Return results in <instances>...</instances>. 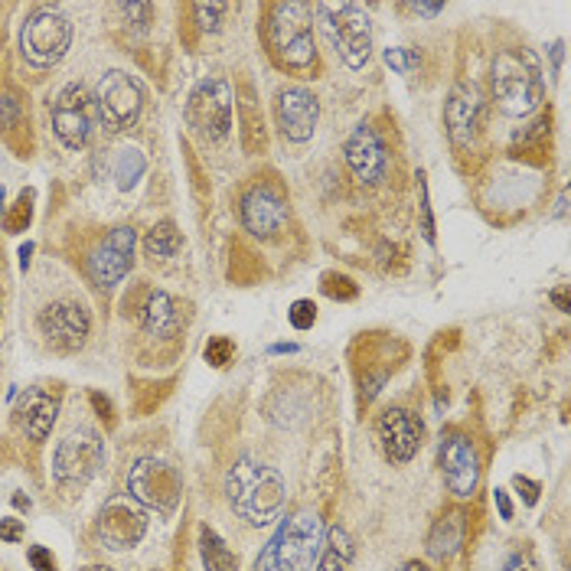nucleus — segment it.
I'll return each mask as SVG.
<instances>
[{"label": "nucleus", "instance_id": "f257e3e1", "mask_svg": "<svg viewBox=\"0 0 571 571\" xmlns=\"http://www.w3.org/2000/svg\"><path fill=\"white\" fill-rule=\"evenodd\" d=\"M225 497L238 520H245L255 529H265L281 516L288 487H284V477L271 464H265L252 454H242L225 470Z\"/></svg>", "mask_w": 571, "mask_h": 571}, {"label": "nucleus", "instance_id": "f03ea898", "mask_svg": "<svg viewBox=\"0 0 571 571\" xmlns=\"http://www.w3.org/2000/svg\"><path fill=\"white\" fill-rule=\"evenodd\" d=\"M490 98L510 118H526L546 102L539 59L526 46H503L490 62Z\"/></svg>", "mask_w": 571, "mask_h": 571}, {"label": "nucleus", "instance_id": "7ed1b4c3", "mask_svg": "<svg viewBox=\"0 0 571 571\" xmlns=\"http://www.w3.org/2000/svg\"><path fill=\"white\" fill-rule=\"evenodd\" d=\"M265 39L275 62L294 75H307L317 69V43H314V7L311 3H271L265 13Z\"/></svg>", "mask_w": 571, "mask_h": 571}, {"label": "nucleus", "instance_id": "20e7f679", "mask_svg": "<svg viewBox=\"0 0 571 571\" xmlns=\"http://www.w3.org/2000/svg\"><path fill=\"white\" fill-rule=\"evenodd\" d=\"M324 533L327 529L314 510L291 513L255 559V571H314L324 549Z\"/></svg>", "mask_w": 571, "mask_h": 571}, {"label": "nucleus", "instance_id": "39448f33", "mask_svg": "<svg viewBox=\"0 0 571 571\" xmlns=\"http://www.w3.org/2000/svg\"><path fill=\"white\" fill-rule=\"evenodd\" d=\"M324 36L347 69H363L373 56V16L363 3H314Z\"/></svg>", "mask_w": 571, "mask_h": 571}, {"label": "nucleus", "instance_id": "423d86ee", "mask_svg": "<svg viewBox=\"0 0 571 571\" xmlns=\"http://www.w3.org/2000/svg\"><path fill=\"white\" fill-rule=\"evenodd\" d=\"M72 46V20L53 7L39 3L26 13L20 26V56L36 69H53Z\"/></svg>", "mask_w": 571, "mask_h": 571}, {"label": "nucleus", "instance_id": "0eeeda50", "mask_svg": "<svg viewBox=\"0 0 571 571\" xmlns=\"http://www.w3.org/2000/svg\"><path fill=\"white\" fill-rule=\"evenodd\" d=\"M105 464V438L95 428H72L53 451V483L59 490H82Z\"/></svg>", "mask_w": 571, "mask_h": 571}, {"label": "nucleus", "instance_id": "6e6552de", "mask_svg": "<svg viewBox=\"0 0 571 571\" xmlns=\"http://www.w3.org/2000/svg\"><path fill=\"white\" fill-rule=\"evenodd\" d=\"M128 497L148 510H158L161 516H171L180 506L184 477L164 457H154V454L138 457L128 470Z\"/></svg>", "mask_w": 571, "mask_h": 571}, {"label": "nucleus", "instance_id": "1a4fd4ad", "mask_svg": "<svg viewBox=\"0 0 571 571\" xmlns=\"http://www.w3.org/2000/svg\"><path fill=\"white\" fill-rule=\"evenodd\" d=\"M187 125L206 144H222L232 135V85L206 75L187 98Z\"/></svg>", "mask_w": 571, "mask_h": 571}, {"label": "nucleus", "instance_id": "9d476101", "mask_svg": "<svg viewBox=\"0 0 571 571\" xmlns=\"http://www.w3.org/2000/svg\"><path fill=\"white\" fill-rule=\"evenodd\" d=\"M238 219L242 229L255 238H281L288 222H291V206H288V193L275 180H255L238 199Z\"/></svg>", "mask_w": 571, "mask_h": 571}, {"label": "nucleus", "instance_id": "9b49d317", "mask_svg": "<svg viewBox=\"0 0 571 571\" xmlns=\"http://www.w3.org/2000/svg\"><path fill=\"white\" fill-rule=\"evenodd\" d=\"M92 98H95L98 121L108 131H128L131 125H138V118L144 112V89H141V82L131 72H121V69L105 72Z\"/></svg>", "mask_w": 571, "mask_h": 571}, {"label": "nucleus", "instance_id": "f8f14e48", "mask_svg": "<svg viewBox=\"0 0 571 571\" xmlns=\"http://www.w3.org/2000/svg\"><path fill=\"white\" fill-rule=\"evenodd\" d=\"M95 121H98L95 98L82 82H69L53 102V131L62 141V148L82 151L95 135Z\"/></svg>", "mask_w": 571, "mask_h": 571}, {"label": "nucleus", "instance_id": "ddd939ff", "mask_svg": "<svg viewBox=\"0 0 571 571\" xmlns=\"http://www.w3.org/2000/svg\"><path fill=\"white\" fill-rule=\"evenodd\" d=\"M95 536L108 552H131L144 543L148 536V513L141 503H135L128 493H118L105 500L98 520H95Z\"/></svg>", "mask_w": 571, "mask_h": 571}, {"label": "nucleus", "instance_id": "4468645a", "mask_svg": "<svg viewBox=\"0 0 571 571\" xmlns=\"http://www.w3.org/2000/svg\"><path fill=\"white\" fill-rule=\"evenodd\" d=\"M36 330L46 340L49 350L56 353H75L85 347L92 334V314L79 301H53L39 311Z\"/></svg>", "mask_w": 571, "mask_h": 571}, {"label": "nucleus", "instance_id": "2eb2a0df", "mask_svg": "<svg viewBox=\"0 0 571 571\" xmlns=\"http://www.w3.org/2000/svg\"><path fill=\"white\" fill-rule=\"evenodd\" d=\"M444 128L454 151H474L483 131V92L474 82H457L444 102Z\"/></svg>", "mask_w": 571, "mask_h": 571}, {"label": "nucleus", "instance_id": "dca6fc26", "mask_svg": "<svg viewBox=\"0 0 571 571\" xmlns=\"http://www.w3.org/2000/svg\"><path fill=\"white\" fill-rule=\"evenodd\" d=\"M438 464H441V477L447 493H454L457 500H470L480 487V457L477 447L467 434L461 431H447L441 438L438 447Z\"/></svg>", "mask_w": 571, "mask_h": 571}, {"label": "nucleus", "instance_id": "f3484780", "mask_svg": "<svg viewBox=\"0 0 571 571\" xmlns=\"http://www.w3.org/2000/svg\"><path fill=\"white\" fill-rule=\"evenodd\" d=\"M343 161L353 174V180L366 190L382 187L388 177V148L382 141V135L373 125H357L343 144Z\"/></svg>", "mask_w": 571, "mask_h": 571}, {"label": "nucleus", "instance_id": "a211bd4d", "mask_svg": "<svg viewBox=\"0 0 571 571\" xmlns=\"http://www.w3.org/2000/svg\"><path fill=\"white\" fill-rule=\"evenodd\" d=\"M135 245H138V232L131 225H118L112 229L98 248L89 255V275L98 288H115L128 278L131 265H135Z\"/></svg>", "mask_w": 571, "mask_h": 571}, {"label": "nucleus", "instance_id": "6ab92c4d", "mask_svg": "<svg viewBox=\"0 0 571 571\" xmlns=\"http://www.w3.org/2000/svg\"><path fill=\"white\" fill-rule=\"evenodd\" d=\"M275 118H278V131L284 135V141L307 144L321 121V102L314 92H307L301 85H284L275 95Z\"/></svg>", "mask_w": 571, "mask_h": 571}, {"label": "nucleus", "instance_id": "aec40b11", "mask_svg": "<svg viewBox=\"0 0 571 571\" xmlns=\"http://www.w3.org/2000/svg\"><path fill=\"white\" fill-rule=\"evenodd\" d=\"M376 434H380L382 454L392 461V464H408L418 451H421V441H424V424L415 411L408 408H385L376 421Z\"/></svg>", "mask_w": 571, "mask_h": 571}, {"label": "nucleus", "instance_id": "412c9836", "mask_svg": "<svg viewBox=\"0 0 571 571\" xmlns=\"http://www.w3.org/2000/svg\"><path fill=\"white\" fill-rule=\"evenodd\" d=\"M16 424L20 431L33 441V444H43L49 434H53V424L59 418V392H49V388H26L16 401Z\"/></svg>", "mask_w": 571, "mask_h": 571}, {"label": "nucleus", "instance_id": "4be33fe9", "mask_svg": "<svg viewBox=\"0 0 571 571\" xmlns=\"http://www.w3.org/2000/svg\"><path fill=\"white\" fill-rule=\"evenodd\" d=\"M464 533H467V516H464V510H444V513L434 520L431 533H428V543H424L428 556H431L434 562H451V559L461 552V546H464Z\"/></svg>", "mask_w": 571, "mask_h": 571}, {"label": "nucleus", "instance_id": "5701e85b", "mask_svg": "<svg viewBox=\"0 0 571 571\" xmlns=\"http://www.w3.org/2000/svg\"><path fill=\"white\" fill-rule=\"evenodd\" d=\"M141 327L154 340H167L180 330V304L167 291H151L141 307Z\"/></svg>", "mask_w": 571, "mask_h": 571}, {"label": "nucleus", "instance_id": "b1692460", "mask_svg": "<svg viewBox=\"0 0 571 571\" xmlns=\"http://www.w3.org/2000/svg\"><path fill=\"white\" fill-rule=\"evenodd\" d=\"M353 556H357V543L347 533V526H330L324 533V549H321L314 571H350Z\"/></svg>", "mask_w": 571, "mask_h": 571}, {"label": "nucleus", "instance_id": "393cba45", "mask_svg": "<svg viewBox=\"0 0 571 571\" xmlns=\"http://www.w3.org/2000/svg\"><path fill=\"white\" fill-rule=\"evenodd\" d=\"M199 559H202V569L206 571H238L235 552H232V549L225 546V539H222L215 529H209V526L199 529Z\"/></svg>", "mask_w": 571, "mask_h": 571}, {"label": "nucleus", "instance_id": "a878e982", "mask_svg": "<svg viewBox=\"0 0 571 571\" xmlns=\"http://www.w3.org/2000/svg\"><path fill=\"white\" fill-rule=\"evenodd\" d=\"M184 248V235H180V229H177V222L174 219H161L151 232H148V238H144V252H148V258H174L177 252Z\"/></svg>", "mask_w": 571, "mask_h": 571}, {"label": "nucleus", "instance_id": "bb28decb", "mask_svg": "<svg viewBox=\"0 0 571 571\" xmlns=\"http://www.w3.org/2000/svg\"><path fill=\"white\" fill-rule=\"evenodd\" d=\"M144 171H148V161L138 148H121L115 154V180L121 190H131L144 177Z\"/></svg>", "mask_w": 571, "mask_h": 571}, {"label": "nucleus", "instance_id": "cd10ccee", "mask_svg": "<svg viewBox=\"0 0 571 571\" xmlns=\"http://www.w3.org/2000/svg\"><path fill=\"white\" fill-rule=\"evenodd\" d=\"M242 121H245V128H242V144H245V151H261L265 148V118H261V112L255 108V98L248 95V89H245V102H242Z\"/></svg>", "mask_w": 571, "mask_h": 571}, {"label": "nucleus", "instance_id": "c85d7f7f", "mask_svg": "<svg viewBox=\"0 0 571 571\" xmlns=\"http://www.w3.org/2000/svg\"><path fill=\"white\" fill-rule=\"evenodd\" d=\"M30 219H33V190H23L16 196L13 209L3 215V229L7 232H23L30 225Z\"/></svg>", "mask_w": 571, "mask_h": 571}, {"label": "nucleus", "instance_id": "c756f323", "mask_svg": "<svg viewBox=\"0 0 571 571\" xmlns=\"http://www.w3.org/2000/svg\"><path fill=\"white\" fill-rule=\"evenodd\" d=\"M500 571H543V566H539L536 552H533L526 543H516V546L503 556Z\"/></svg>", "mask_w": 571, "mask_h": 571}, {"label": "nucleus", "instance_id": "7c9ffc66", "mask_svg": "<svg viewBox=\"0 0 571 571\" xmlns=\"http://www.w3.org/2000/svg\"><path fill=\"white\" fill-rule=\"evenodd\" d=\"M202 357H206V363H209V366L225 370V366L235 360V343H232L229 337H212V340L206 343Z\"/></svg>", "mask_w": 571, "mask_h": 571}, {"label": "nucleus", "instance_id": "2f4dec72", "mask_svg": "<svg viewBox=\"0 0 571 571\" xmlns=\"http://www.w3.org/2000/svg\"><path fill=\"white\" fill-rule=\"evenodd\" d=\"M193 13H196V20H199V26H202V30L219 33L222 16L229 13V3H196V7H193Z\"/></svg>", "mask_w": 571, "mask_h": 571}, {"label": "nucleus", "instance_id": "473e14b6", "mask_svg": "<svg viewBox=\"0 0 571 571\" xmlns=\"http://www.w3.org/2000/svg\"><path fill=\"white\" fill-rule=\"evenodd\" d=\"M324 294L334 301H353L360 294V288L347 275H324Z\"/></svg>", "mask_w": 571, "mask_h": 571}, {"label": "nucleus", "instance_id": "72a5a7b5", "mask_svg": "<svg viewBox=\"0 0 571 571\" xmlns=\"http://www.w3.org/2000/svg\"><path fill=\"white\" fill-rule=\"evenodd\" d=\"M288 321H291V327H294V330H311V327L317 324V304H314V301H307V298L294 301V304H291V311H288Z\"/></svg>", "mask_w": 571, "mask_h": 571}, {"label": "nucleus", "instance_id": "f704fd0d", "mask_svg": "<svg viewBox=\"0 0 571 571\" xmlns=\"http://www.w3.org/2000/svg\"><path fill=\"white\" fill-rule=\"evenodd\" d=\"M385 66L395 69L398 75H411L415 66H418V56H415V49L395 46V49H385Z\"/></svg>", "mask_w": 571, "mask_h": 571}, {"label": "nucleus", "instance_id": "c9c22d12", "mask_svg": "<svg viewBox=\"0 0 571 571\" xmlns=\"http://www.w3.org/2000/svg\"><path fill=\"white\" fill-rule=\"evenodd\" d=\"M23 536H26L23 520H13V516L0 520V543H7V546H20V543H23Z\"/></svg>", "mask_w": 571, "mask_h": 571}, {"label": "nucleus", "instance_id": "e433bc0d", "mask_svg": "<svg viewBox=\"0 0 571 571\" xmlns=\"http://www.w3.org/2000/svg\"><path fill=\"white\" fill-rule=\"evenodd\" d=\"M26 559H30L33 571H59L56 559H53V552H49V549H43V546H33V549L26 552Z\"/></svg>", "mask_w": 571, "mask_h": 571}, {"label": "nucleus", "instance_id": "4c0bfd02", "mask_svg": "<svg viewBox=\"0 0 571 571\" xmlns=\"http://www.w3.org/2000/svg\"><path fill=\"white\" fill-rule=\"evenodd\" d=\"M513 483H516V490L523 493L526 506H536V503H539V493H543V487H539L536 480H529V477L516 474V477H513Z\"/></svg>", "mask_w": 571, "mask_h": 571}, {"label": "nucleus", "instance_id": "58836bf2", "mask_svg": "<svg viewBox=\"0 0 571 571\" xmlns=\"http://www.w3.org/2000/svg\"><path fill=\"white\" fill-rule=\"evenodd\" d=\"M418 187H421V219H424V238L434 242V222H431V209H428V187H424V174H418Z\"/></svg>", "mask_w": 571, "mask_h": 571}, {"label": "nucleus", "instance_id": "ea45409f", "mask_svg": "<svg viewBox=\"0 0 571 571\" xmlns=\"http://www.w3.org/2000/svg\"><path fill=\"white\" fill-rule=\"evenodd\" d=\"M493 503H497V510H500V520L510 523V520H513V503H510L506 490H493Z\"/></svg>", "mask_w": 571, "mask_h": 571}, {"label": "nucleus", "instance_id": "a19ab883", "mask_svg": "<svg viewBox=\"0 0 571 571\" xmlns=\"http://www.w3.org/2000/svg\"><path fill=\"white\" fill-rule=\"evenodd\" d=\"M405 10L421 13V16H438L444 10V3H405Z\"/></svg>", "mask_w": 571, "mask_h": 571}, {"label": "nucleus", "instance_id": "79ce46f5", "mask_svg": "<svg viewBox=\"0 0 571 571\" xmlns=\"http://www.w3.org/2000/svg\"><path fill=\"white\" fill-rule=\"evenodd\" d=\"M549 298H552V304H556L559 311H566V314H569V311H571V304H569V288H562V291H552Z\"/></svg>", "mask_w": 571, "mask_h": 571}, {"label": "nucleus", "instance_id": "37998d69", "mask_svg": "<svg viewBox=\"0 0 571 571\" xmlns=\"http://www.w3.org/2000/svg\"><path fill=\"white\" fill-rule=\"evenodd\" d=\"M92 401H95V408L102 411V418H112V401H108V398H102L98 392H92Z\"/></svg>", "mask_w": 571, "mask_h": 571}, {"label": "nucleus", "instance_id": "c03bdc74", "mask_svg": "<svg viewBox=\"0 0 571 571\" xmlns=\"http://www.w3.org/2000/svg\"><path fill=\"white\" fill-rule=\"evenodd\" d=\"M13 506H16V510H30L33 503H30V497H23V493H13Z\"/></svg>", "mask_w": 571, "mask_h": 571}, {"label": "nucleus", "instance_id": "a18cd8bd", "mask_svg": "<svg viewBox=\"0 0 571 571\" xmlns=\"http://www.w3.org/2000/svg\"><path fill=\"white\" fill-rule=\"evenodd\" d=\"M398 571H431V569H428L424 562H418V559H411V562H405V566H401V569H398Z\"/></svg>", "mask_w": 571, "mask_h": 571}, {"label": "nucleus", "instance_id": "49530a36", "mask_svg": "<svg viewBox=\"0 0 571 571\" xmlns=\"http://www.w3.org/2000/svg\"><path fill=\"white\" fill-rule=\"evenodd\" d=\"M271 353H298V347L294 343H278V347H271Z\"/></svg>", "mask_w": 571, "mask_h": 571}, {"label": "nucleus", "instance_id": "de8ad7c7", "mask_svg": "<svg viewBox=\"0 0 571 571\" xmlns=\"http://www.w3.org/2000/svg\"><path fill=\"white\" fill-rule=\"evenodd\" d=\"M566 206H569V190L562 193V199H559V209H556V215H559V219L566 215Z\"/></svg>", "mask_w": 571, "mask_h": 571}, {"label": "nucleus", "instance_id": "09e8293b", "mask_svg": "<svg viewBox=\"0 0 571 571\" xmlns=\"http://www.w3.org/2000/svg\"><path fill=\"white\" fill-rule=\"evenodd\" d=\"M82 571H112V569H105V566H89V569H82Z\"/></svg>", "mask_w": 571, "mask_h": 571}, {"label": "nucleus", "instance_id": "8fccbe9b", "mask_svg": "<svg viewBox=\"0 0 571 571\" xmlns=\"http://www.w3.org/2000/svg\"><path fill=\"white\" fill-rule=\"evenodd\" d=\"M0 209H3V187H0Z\"/></svg>", "mask_w": 571, "mask_h": 571}]
</instances>
